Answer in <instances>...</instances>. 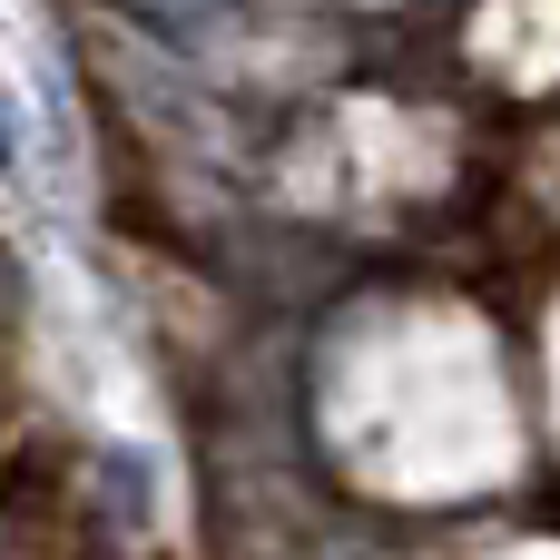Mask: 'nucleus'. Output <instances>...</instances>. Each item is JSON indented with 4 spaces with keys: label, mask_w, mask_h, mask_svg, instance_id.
<instances>
[{
    "label": "nucleus",
    "mask_w": 560,
    "mask_h": 560,
    "mask_svg": "<svg viewBox=\"0 0 560 560\" xmlns=\"http://www.w3.org/2000/svg\"><path fill=\"white\" fill-rule=\"evenodd\" d=\"M0 167H10V118H0Z\"/></svg>",
    "instance_id": "1"
}]
</instances>
